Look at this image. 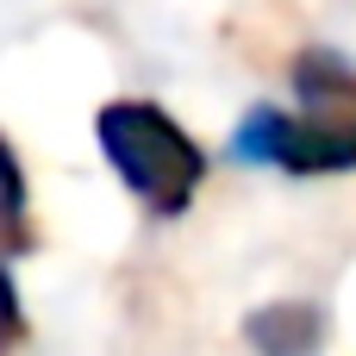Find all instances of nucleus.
Segmentation results:
<instances>
[{"instance_id":"nucleus-1","label":"nucleus","mask_w":356,"mask_h":356,"mask_svg":"<svg viewBox=\"0 0 356 356\" xmlns=\"http://www.w3.org/2000/svg\"><path fill=\"white\" fill-rule=\"evenodd\" d=\"M300 119L250 113L232 150L244 163H282L288 175H344L356 169V69L332 50H307L294 63Z\"/></svg>"},{"instance_id":"nucleus-2","label":"nucleus","mask_w":356,"mask_h":356,"mask_svg":"<svg viewBox=\"0 0 356 356\" xmlns=\"http://www.w3.org/2000/svg\"><path fill=\"white\" fill-rule=\"evenodd\" d=\"M94 138L106 150V163L119 169V181L163 219L188 213L200 175H207V156L200 144L150 100H113L94 113Z\"/></svg>"},{"instance_id":"nucleus-3","label":"nucleus","mask_w":356,"mask_h":356,"mask_svg":"<svg viewBox=\"0 0 356 356\" xmlns=\"http://www.w3.org/2000/svg\"><path fill=\"white\" fill-rule=\"evenodd\" d=\"M244 338L257 356H313L325 344V313L307 307V300H282V307H263L244 319Z\"/></svg>"},{"instance_id":"nucleus-4","label":"nucleus","mask_w":356,"mask_h":356,"mask_svg":"<svg viewBox=\"0 0 356 356\" xmlns=\"http://www.w3.org/2000/svg\"><path fill=\"white\" fill-rule=\"evenodd\" d=\"M38 232H31V194H25V169L13 156V144L0 138V250H31Z\"/></svg>"},{"instance_id":"nucleus-5","label":"nucleus","mask_w":356,"mask_h":356,"mask_svg":"<svg viewBox=\"0 0 356 356\" xmlns=\"http://www.w3.org/2000/svg\"><path fill=\"white\" fill-rule=\"evenodd\" d=\"M19 338H25V307H19V288H13V275L0 263V356L13 350Z\"/></svg>"}]
</instances>
